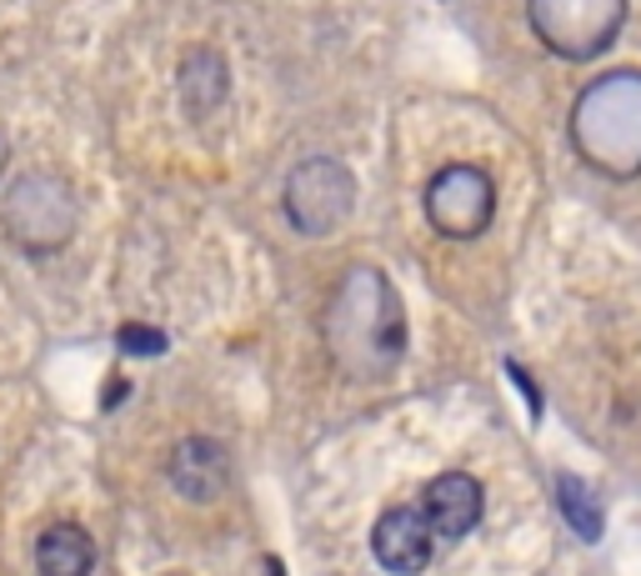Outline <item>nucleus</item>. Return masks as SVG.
I'll list each match as a JSON object with an SVG mask.
<instances>
[{
  "label": "nucleus",
  "mask_w": 641,
  "mask_h": 576,
  "mask_svg": "<svg viewBox=\"0 0 641 576\" xmlns=\"http://www.w3.org/2000/svg\"><path fill=\"white\" fill-rule=\"evenodd\" d=\"M571 146L607 181L641 175V71H607L576 96Z\"/></svg>",
  "instance_id": "f257e3e1"
},
{
  "label": "nucleus",
  "mask_w": 641,
  "mask_h": 576,
  "mask_svg": "<svg viewBox=\"0 0 641 576\" xmlns=\"http://www.w3.org/2000/svg\"><path fill=\"white\" fill-rule=\"evenodd\" d=\"M532 31L562 61H597L627 21V0H526Z\"/></svg>",
  "instance_id": "f03ea898"
},
{
  "label": "nucleus",
  "mask_w": 641,
  "mask_h": 576,
  "mask_svg": "<svg viewBox=\"0 0 641 576\" xmlns=\"http://www.w3.org/2000/svg\"><path fill=\"white\" fill-rule=\"evenodd\" d=\"M6 226H11L15 246L31 250V256L61 250L76 231V201H71L66 181H55L45 171L21 175L6 196Z\"/></svg>",
  "instance_id": "7ed1b4c3"
},
{
  "label": "nucleus",
  "mask_w": 641,
  "mask_h": 576,
  "mask_svg": "<svg viewBox=\"0 0 641 576\" xmlns=\"http://www.w3.org/2000/svg\"><path fill=\"white\" fill-rule=\"evenodd\" d=\"M351 201H356V181L341 161L331 156H311L286 175V216L301 236H327L341 221L351 216Z\"/></svg>",
  "instance_id": "20e7f679"
},
{
  "label": "nucleus",
  "mask_w": 641,
  "mask_h": 576,
  "mask_svg": "<svg viewBox=\"0 0 641 576\" xmlns=\"http://www.w3.org/2000/svg\"><path fill=\"white\" fill-rule=\"evenodd\" d=\"M496 211V185L477 166H446L426 185V221L451 241H471L491 226Z\"/></svg>",
  "instance_id": "39448f33"
},
{
  "label": "nucleus",
  "mask_w": 641,
  "mask_h": 576,
  "mask_svg": "<svg viewBox=\"0 0 641 576\" xmlns=\"http://www.w3.org/2000/svg\"><path fill=\"white\" fill-rule=\"evenodd\" d=\"M371 552H376V562L396 576L426 572L436 556V532H431V522H426V511L421 506H392L376 522V532H371Z\"/></svg>",
  "instance_id": "423d86ee"
},
{
  "label": "nucleus",
  "mask_w": 641,
  "mask_h": 576,
  "mask_svg": "<svg viewBox=\"0 0 641 576\" xmlns=\"http://www.w3.org/2000/svg\"><path fill=\"white\" fill-rule=\"evenodd\" d=\"M421 511H426V522H431L436 536L461 542V536L481 522V481L467 477V471H446V477H436L431 487H426Z\"/></svg>",
  "instance_id": "0eeeda50"
},
{
  "label": "nucleus",
  "mask_w": 641,
  "mask_h": 576,
  "mask_svg": "<svg viewBox=\"0 0 641 576\" xmlns=\"http://www.w3.org/2000/svg\"><path fill=\"white\" fill-rule=\"evenodd\" d=\"M171 481L181 497L191 501H211L221 487H226V451L206 436H191L171 451Z\"/></svg>",
  "instance_id": "6e6552de"
},
{
  "label": "nucleus",
  "mask_w": 641,
  "mask_h": 576,
  "mask_svg": "<svg viewBox=\"0 0 641 576\" xmlns=\"http://www.w3.org/2000/svg\"><path fill=\"white\" fill-rule=\"evenodd\" d=\"M35 566L41 576H90L96 566V542L76 522H61L35 542Z\"/></svg>",
  "instance_id": "1a4fd4ad"
},
{
  "label": "nucleus",
  "mask_w": 641,
  "mask_h": 576,
  "mask_svg": "<svg viewBox=\"0 0 641 576\" xmlns=\"http://www.w3.org/2000/svg\"><path fill=\"white\" fill-rule=\"evenodd\" d=\"M226 100V61L216 51H191L181 61V106L191 120L211 116Z\"/></svg>",
  "instance_id": "9d476101"
},
{
  "label": "nucleus",
  "mask_w": 641,
  "mask_h": 576,
  "mask_svg": "<svg viewBox=\"0 0 641 576\" xmlns=\"http://www.w3.org/2000/svg\"><path fill=\"white\" fill-rule=\"evenodd\" d=\"M556 497H562V516L571 522V532L581 536V542H597L601 536V506H597V497H591V487H581L576 477H562L556 481Z\"/></svg>",
  "instance_id": "9b49d317"
},
{
  "label": "nucleus",
  "mask_w": 641,
  "mask_h": 576,
  "mask_svg": "<svg viewBox=\"0 0 641 576\" xmlns=\"http://www.w3.org/2000/svg\"><path fill=\"white\" fill-rule=\"evenodd\" d=\"M120 351H126V356H161L165 351V331H156V327H120Z\"/></svg>",
  "instance_id": "f8f14e48"
},
{
  "label": "nucleus",
  "mask_w": 641,
  "mask_h": 576,
  "mask_svg": "<svg viewBox=\"0 0 641 576\" xmlns=\"http://www.w3.org/2000/svg\"><path fill=\"white\" fill-rule=\"evenodd\" d=\"M506 376L516 381V392L526 396V412H532L536 422H542V392H536V381H532V376H526V371H522V361H506Z\"/></svg>",
  "instance_id": "ddd939ff"
},
{
  "label": "nucleus",
  "mask_w": 641,
  "mask_h": 576,
  "mask_svg": "<svg viewBox=\"0 0 641 576\" xmlns=\"http://www.w3.org/2000/svg\"><path fill=\"white\" fill-rule=\"evenodd\" d=\"M6 166H11V141L0 136V171H6Z\"/></svg>",
  "instance_id": "4468645a"
},
{
  "label": "nucleus",
  "mask_w": 641,
  "mask_h": 576,
  "mask_svg": "<svg viewBox=\"0 0 641 576\" xmlns=\"http://www.w3.org/2000/svg\"><path fill=\"white\" fill-rule=\"evenodd\" d=\"M271 576H281V566H276V562H271Z\"/></svg>",
  "instance_id": "2eb2a0df"
}]
</instances>
